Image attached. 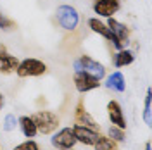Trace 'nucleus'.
Returning <instances> with one entry per match:
<instances>
[{
  "label": "nucleus",
  "mask_w": 152,
  "mask_h": 150,
  "mask_svg": "<svg viewBox=\"0 0 152 150\" xmlns=\"http://www.w3.org/2000/svg\"><path fill=\"white\" fill-rule=\"evenodd\" d=\"M31 117H33V121L37 124L38 133H42V135H52V133H56L59 124H61L59 116L56 112H52V111H38Z\"/></svg>",
  "instance_id": "1"
},
{
  "label": "nucleus",
  "mask_w": 152,
  "mask_h": 150,
  "mask_svg": "<svg viewBox=\"0 0 152 150\" xmlns=\"http://www.w3.org/2000/svg\"><path fill=\"white\" fill-rule=\"evenodd\" d=\"M73 67H75V73H86V74H90V76H95L97 79H102L105 76L104 64H100L99 60L92 59L90 55L78 57L73 62Z\"/></svg>",
  "instance_id": "2"
},
{
  "label": "nucleus",
  "mask_w": 152,
  "mask_h": 150,
  "mask_svg": "<svg viewBox=\"0 0 152 150\" xmlns=\"http://www.w3.org/2000/svg\"><path fill=\"white\" fill-rule=\"evenodd\" d=\"M107 28L111 29V33H113L114 36V48L116 50H123V48L128 47V43H130V28L123 24V23H119L118 19L114 17H107Z\"/></svg>",
  "instance_id": "3"
},
{
  "label": "nucleus",
  "mask_w": 152,
  "mask_h": 150,
  "mask_svg": "<svg viewBox=\"0 0 152 150\" xmlns=\"http://www.w3.org/2000/svg\"><path fill=\"white\" fill-rule=\"evenodd\" d=\"M47 73V64L43 60H38V59H24L19 62L18 69H16V74L19 78H37Z\"/></svg>",
  "instance_id": "4"
},
{
  "label": "nucleus",
  "mask_w": 152,
  "mask_h": 150,
  "mask_svg": "<svg viewBox=\"0 0 152 150\" xmlns=\"http://www.w3.org/2000/svg\"><path fill=\"white\" fill-rule=\"evenodd\" d=\"M56 17H57V23L61 24V28H64L66 31L76 29L78 23H80V14L71 5H59L56 10Z\"/></svg>",
  "instance_id": "5"
},
{
  "label": "nucleus",
  "mask_w": 152,
  "mask_h": 150,
  "mask_svg": "<svg viewBox=\"0 0 152 150\" xmlns=\"http://www.w3.org/2000/svg\"><path fill=\"white\" fill-rule=\"evenodd\" d=\"M50 143L57 150H71L78 141H76V136L73 133V128L67 126V128H62L57 133H54L52 138H50Z\"/></svg>",
  "instance_id": "6"
},
{
  "label": "nucleus",
  "mask_w": 152,
  "mask_h": 150,
  "mask_svg": "<svg viewBox=\"0 0 152 150\" xmlns=\"http://www.w3.org/2000/svg\"><path fill=\"white\" fill-rule=\"evenodd\" d=\"M73 133H75V136H76V141L81 143V145H86V147H94L95 143H97V140L100 138L99 130H92V128L80 126V124L73 126Z\"/></svg>",
  "instance_id": "7"
},
{
  "label": "nucleus",
  "mask_w": 152,
  "mask_h": 150,
  "mask_svg": "<svg viewBox=\"0 0 152 150\" xmlns=\"http://www.w3.org/2000/svg\"><path fill=\"white\" fill-rule=\"evenodd\" d=\"M73 81H75V86L80 93L92 92V90H95V88L100 86V79H97L95 76L86 74V73H75Z\"/></svg>",
  "instance_id": "8"
},
{
  "label": "nucleus",
  "mask_w": 152,
  "mask_h": 150,
  "mask_svg": "<svg viewBox=\"0 0 152 150\" xmlns=\"http://www.w3.org/2000/svg\"><path fill=\"white\" fill-rule=\"evenodd\" d=\"M107 117H109L113 126L126 130V119H124V114H123V107L118 100H109L107 102Z\"/></svg>",
  "instance_id": "9"
},
{
  "label": "nucleus",
  "mask_w": 152,
  "mask_h": 150,
  "mask_svg": "<svg viewBox=\"0 0 152 150\" xmlns=\"http://www.w3.org/2000/svg\"><path fill=\"white\" fill-rule=\"evenodd\" d=\"M121 9V0H95L94 12L102 17H113Z\"/></svg>",
  "instance_id": "10"
},
{
  "label": "nucleus",
  "mask_w": 152,
  "mask_h": 150,
  "mask_svg": "<svg viewBox=\"0 0 152 150\" xmlns=\"http://www.w3.org/2000/svg\"><path fill=\"white\" fill-rule=\"evenodd\" d=\"M75 122L80 124V126H86V128H92V130H99V124H97V121L92 117V114L86 111L83 100H80L78 105H76V109H75Z\"/></svg>",
  "instance_id": "11"
},
{
  "label": "nucleus",
  "mask_w": 152,
  "mask_h": 150,
  "mask_svg": "<svg viewBox=\"0 0 152 150\" xmlns=\"http://www.w3.org/2000/svg\"><path fill=\"white\" fill-rule=\"evenodd\" d=\"M18 66H19L18 57L9 54V52L5 50V47H0V73H2V74L16 73Z\"/></svg>",
  "instance_id": "12"
},
{
  "label": "nucleus",
  "mask_w": 152,
  "mask_h": 150,
  "mask_svg": "<svg viewBox=\"0 0 152 150\" xmlns=\"http://www.w3.org/2000/svg\"><path fill=\"white\" fill-rule=\"evenodd\" d=\"M105 88L107 90H113V92H118V93H123L126 90V81H124V76L119 73V71H114L113 74H109L105 78Z\"/></svg>",
  "instance_id": "13"
},
{
  "label": "nucleus",
  "mask_w": 152,
  "mask_h": 150,
  "mask_svg": "<svg viewBox=\"0 0 152 150\" xmlns=\"http://www.w3.org/2000/svg\"><path fill=\"white\" fill-rule=\"evenodd\" d=\"M88 28L92 29L94 33L100 35L102 38H105L107 42L114 43V36H113V33H111V29L107 28V24H105V23L99 21L97 17H90V19H88Z\"/></svg>",
  "instance_id": "14"
},
{
  "label": "nucleus",
  "mask_w": 152,
  "mask_h": 150,
  "mask_svg": "<svg viewBox=\"0 0 152 150\" xmlns=\"http://www.w3.org/2000/svg\"><path fill=\"white\" fill-rule=\"evenodd\" d=\"M18 126L21 128V133L26 136V138H35L38 135V130H37V124L33 121L31 116H21L18 119Z\"/></svg>",
  "instance_id": "15"
},
{
  "label": "nucleus",
  "mask_w": 152,
  "mask_h": 150,
  "mask_svg": "<svg viewBox=\"0 0 152 150\" xmlns=\"http://www.w3.org/2000/svg\"><path fill=\"white\" fill-rule=\"evenodd\" d=\"M133 60H135V54H133L132 50H128V48L118 50L113 59L114 67H126V66H130V64H133Z\"/></svg>",
  "instance_id": "16"
},
{
  "label": "nucleus",
  "mask_w": 152,
  "mask_h": 150,
  "mask_svg": "<svg viewBox=\"0 0 152 150\" xmlns=\"http://www.w3.org/2000/svg\"><path fill=\"white\" fill-rule=\"evenodd\" d=\"M94 149L95 150H119V145L114 140H111L109 136H102L100 135V138L97 140V143L94 145Z\"/></svg>",
  "instance_id": "17"
},
{
  "label": "nucleus",
  "mask_w": 152,
  "mask_h": 150,
  "mask_svg": "<svg viewBox=\"0 0 152 150\" xmlns=\"http://www.w3.org/2000/svg\"><path fill=\"white\" fill-rule=\"evenodd\" d=\"M143 121H145V124H147V126H152V98H151V90H147V93H145Z\"/></svg>",
  "instance_id": "18"
},
{
  "label": "nucleus",
  "mask_w": 152,
  "mask_h": 150,
  "mask_svg": "<svg viewBox=\"0 0 152 150\" xmlns=\"http://www.w3.org/2000/svg\"><path fill=\"white\" fill-rule=\"evenodd\" d=\"M107 136L114 140L116 143H121V141L126 140V135H124V130L121 128H118V126H111L109 130H107Z\"/></svg>",
  "instance_id": "19"
},
{
  "label": "nucleus",
  "mask_w": 152,
  "mask_h": 150,
  "mask_svg": "<svg viewBox=\"0 0 152 150\" xmlns=\"http://www.w3.org/2000/svg\"><path fill=\"white\" fill-rule=\"evenodd\" d=\"M16 28V21H12L9 16H5L2 10H0V29L4 31H12Z\"/></svg>",
  "instance_id": "20"
},
{
  "label": "nucleus",
  "mask_w": 152,
  "mask_h": 150,
  "mask_svg": "<svg viewBox=\"0 0 152 150\" xmlns=\"http://www.w3.org/2000/svg\"><path fill=\"white\" fill-rule=\"evenodd\" d=\"M2 128H4L5 131H14V130L18 128V117H16L14 114H7V116L4 117V124H2Z\"/></svg>",
  "instance_id": "21"
},
{
  "label": "nucleus",
  "mask_w": 152,
  "mask_h": 150,
  "mask_svg": "<svg viewBox=\"0 0 152 150\" xmlns=\"http://www.w3.org/2000/svg\"><path fill=\"white\" fill-rule=\"evenodd\" d=\"M12 150H40V145H38L35 140H26V141H23V143H19V145H16Z\"/></svg>",
  "instance_id": "22"
},
{
  "label": "nucleus",
  "mask_w": 152,
  "mask_h": 150,
  "mask_svg": "<svg viewBox=\"0 0 152 150\" xmlns=\"http://www.w3.org/2000/svg\"><path fill=\"white\" fill-rule=\"evenodd\" d=\"M152 149V145H151V141H147V143H145V150H151Z\"/></svg>",
  "instance_id": "23"
},
{
  "label": "nucleus",
  "mask_w": 152,
  "mask_h": 150,
  "mask_svg": "<svg viewBox=\"0 0 152 150\" xmlns=\"http://www.w3.org/2000/svg\"><path fill=\"white\" fill-rule=\"evenodd\" d=\"M2 105H4V95L0 93V109H2Z\"/></svg>",
  "instance_id": "24"
},
{
  "label": "nucleus",
  "mask_w": 152,
  "mask_h": 150,
  "mask_svg": "<svg viewBox=\"0 0 152 150\" xmlns=\"http://www.w3.org/2000/svg\"><path fill=\"white\" fill-rule=\"evenodd\" d=\"M0 150H2V149H0Z\"/></svg>",
  "instance_id": "25"
}]
</instances>
